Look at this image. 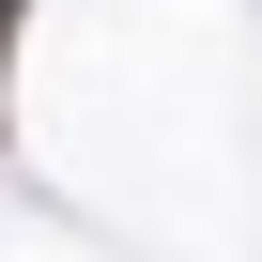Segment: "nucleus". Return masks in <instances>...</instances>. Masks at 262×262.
Instances as JSON below:
<instances>
[{
  "mask_svg": "<svg viewBox=\"0 0 262 262\" xmlns=\"http://www.w3.org/2000/svg\"><path fill=\"white\" fill-rule=\"evenodd\" d=\"M0 62H16V0H0Z\"/></svg>",
  "mask_w": 262,
  "mask_h": 262,
  "instance_id": "nucleus-1",
  "label": "nucleus"
}]
</instances>
